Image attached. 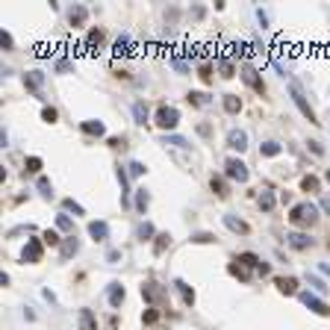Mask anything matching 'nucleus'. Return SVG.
Returning <instances> with one entry per match:
<instances>
[{"label":"nucleus","instance_id":"obj_14","mask_svg":"<svg viewBox=\"0 0 330 330\" xmlns=\"http://www.w3.org/2000/svg\"><path fill=\"white\" fill-rule=\"evenodd\" d=\"M130 53H133V39H130V32H121L115 42V56H130Z\"/></svg>","mask_w":330,"mask_h":330},{"label":"nucleus","instance_id":"obj_24","mask_svg":"<svg viewBox=\"0 0 330 330\" xmlns=\"http://www.w3.org/2000/svg\"><path fill=\"white\" fill-rule=\"evenodd\" d=\"M239 263H245L248 268H256V271H260V266H263V260H260V256H256V253H239Z\"/></svg>","mask_w":330,"mask_h":330},{"label":"nucleus","instance_id":"obj_49","mask_svg":"<svg viewBox=\"0 0 330 330\" xmlns=\"http://www.w3.org/2000/svg\"><path fill=\"white\" fill-rule=\"evenodd\" d=\"M201 80H206V83L212 80V68L209 65H201Z\"/></svg>","mask_w":330,"mask_h":330},{"label":"nucleus","instance_id":"obj_4","mask_svg":"<svg viewBox=\"0 0 330 330\" xmlns=\"http://www.w3.org/2000/svg\"><path fill=\"white\" fill-rule=\"evenodd\" d=\"M242 80H245V83H248L253 92H260V94L266 92V86H263V77H260V71H256L251 62H242Z\"/></svg>","mask_w":330,"mask_h":330},{"label":"nucleus","instance_id":"obj_55","mask_svg":"<svg viewBox=\"0 0 330 330\" xmlns=\"http://www.w3.org/2000/svg\"><path fill=\"white\" fill-rule=\"evenodd\" d=\"M310 148H313V154H318V157H321V154H324V151H321V144H318V141H310Z\"/></svg>","mask_w":330,"mask_h":330},{"label":"nucleus","instance_id":"obj_43","mask_svg":"<svg viewBox=\"0 0 330 330\" xmlns=\"http://www.w3.org/2000/svg\"><path fill=\"white\" fill-rule=\"evenodd\" d=\"M42 118H45L47 124H53V121H56V109H53V106H45V109H42Z\"/></svg>","mask_w":330,"mask_h":330},{"label":"nucleus","instance_id":"obj_13","mask_svg":"<svg viewBox=\"0 0 330 330\" xmlns=\"http://www.w3.org/2000/svg\"><path fill=\"white\" fill-rule=\"evenodd\" d=\"M286 242H289V248H295V251H307V248L313 245V239H310L307 233H289Z\"/></svg>","mask_w":330,"mask_h":330},{"label":"nucleus","instance_id":"obj_27","mask_svg":"<svg viewBox=\"0 0 330 330\" xmlns=\"http://www.w3.org/2000/svg\"><path fill=\"white\" fill-rule=\"evenodd\" d=\"M209 186H212V192H215L218 198H227V183H224L221 177H212V180H209Z\"/></svg>","mask_w":330,"mask_h":330},{"label":"nucleus","instance_id":"obj_25","mask_svg":"<svg viewBox=\"0 0 330 330\" xmlns=\"http://www.w3.org/2000/svg\"><path fill=\"white\" fill-rule=\"evenodd\" d=\"M224 109H227L230 115H236L239 109H242V100H239L236 94H224Z\"/></svg>","mask_w":330,"mask_h":330},{"label":"nucleus","instance_id":"obj_16","mask_svg":"<svg viewBox=\"0 0 330 330\" xmlns=\"http://www.w3.org/2000/svg\"><path fill=\"white\" fill-rule=\"evenodd\" d=\"M174 286H177V292H180V298H183V304H195V292H192V286L189 283H183V280H174Z\"/></svg>","mask_w":330,"mask_h":330},{"label":"nucleus","instance_id":"obj_2","mask_svg":"<svg viewBox=\"0 0 330 330\" xmlns=\"http://www.w3.org/2000/svg\"><path fill=\"white\" fill-rule=\"evenodd\" d=\"M289 94H292V100H295V106L301 109V115H304L310 124H318V121H315V112H313V106L307 103V97H304V92H301V86H298L295 80H289Z\"/></svg>","mask_w":330,"mask_h":330},{"label":"nucleus","instance_id":"obj_47","mask_svg":"<svg viewBox=\"0 0 330 330\" xmlns=\"http://www.w3.org/2000/svg\"><path fill=\"white\" fill-rule=\"evenodd\" d=\"M171 65H174L177 71H186V62H183V56H180V53H174V56H171Z\"/></svg>","mask_w":330,"mask_h":330},{"label":"nucleus","instance_id":"obj_38","mask_svg":"<svg viewBox=\"0 0 330 330\" xmlns=\"http://www.w3.org/2000/svg\"><path fill=\"white\" fill-rule=\"evenodd\" d=\"M168 245H171V236H168V233H159V236H157V245H154V251H157V253H162Z\"/></svg>","mask_w":330,"mask_h":330},{"label":"nucleus","instance_id":"obj_35","mask_svg":"<svg viewBox=\"0 0 330 330\" xmlns=\"http://www.w3.org/2000/svg\"><path fill=\"white\" fill-rule=\"evenodd\" d=\"M189 103H195V106H206V103H209V94H204V92H189Z\"/></svg>","mask_w":330,"mask_h":330},{"label":"nucleus","instance_id":"obj_54","mask_svg":"<svg viewBox=\"0 0 330 330\" xmlns=\"http://www.w3.org/2000/svg\"><path fill=\"white\" fill-rule=\"evenodd\" d=\"M256 18H260V24H263V27H266V24H268V15H266V12H263V9H256Z\"/></svg>","mask_w":330,"mask_h":330},{"label":"nucleus","instance_id":"obj_46","mask_svg":"<svg viewBox=\"0 0 330 330\" xmlns=\"http://www.w3.org/2000/svg\"><path fill=\"white\" fill-rule=\"evenodd\" d=\"M45 242H47V245H59L62 239H59V233H56V230H47V233H45Z\"/></svg>","mask_w":330,"mask_h":330},{"label":"nucleus","instance_id":"obj_8","mask_svg":"<svg viewBox=\"0 0 330 330\" xmlns=\"http://www.w3.org/2000/svg\"><path fill=\"white\" fill-rule=\"evenodd\" d=\"M141 298H144V301H151V304H159V301L165 298V289H162L159 283L151 280V283H144V286H141Z\"/></svg>","mask_w":330,"mask_h":330},{"label":"nucleus","instance_id":"obj_15","mask_svg":"<svg viewBox=\"0 0 330 330\" xmlns=\"http://www.w3.org/2000/svg\"><path fill=\"white\" fill-rule=\"evenodd\" d=\"M224 227H227V230H233V233H242V236L251 230V227L242 221V218H236V215H224Z\"/></svg>","mask_w":330,"mask_h":330},{"label":"nucleus","instance_id":"obj_7","mask_svg":"<svg viewBox=\"0 0 330 330\" xmlns=\"http://www.w3.org/2000/svg\"><path fill=\"white\" fill-rule=\"evenodd\" d=\"M24 263H42V242L39 239H27V248L21 253Z\"/></svg>","mask_w":330,"mask_h":330},{"label":"nucleus","instance_id":"obj_40","mask_svg":"<svg viewBox=\"0 0 330 330\" xmlns=\"http://www.w3.org/2000/svg\"><path fill=\"white\" fill-rule=\"evenodd\" d=\"M100 42H103V32L100 30H92L89 32V47H100Z\"/></svg>","mask_w":330,"mask_h":330},{"label":"nucleus","instance_id":"obj_48","mask_svg":"<svg viewBox=\"0 0 330 330\" xmlns=\"http://www.w3.org/2000/svg\"><path fill=\"white\" fill-rule=\"evenodd\" d=\"M0 45H3L6 50H12V35L9 32H0Z\"/></svg>","mask_w":330,"mask_h":330},{"label":"nucleus","instance_id":"obj_19","mask_svg":"<svg viewBox=\"0 0 330 330\" xmlns=\"http://www.w3.org/2000/svg\"><path fill=\"white\" fill-rule=\"evenodd\" d=\"M274 283H277V289L283 292V295H292V292L298 289V280H295V277H277Z\"/></svg>","mask_w":330,"mask_h":330},{"label":"nucleus","instance_id":"obj_3","mask_svg":"<svg viewBox=\"0 0 330 330\" xmlns=\"http://www.w3.org/2000/svg\"><path fill=\"white\" fill-rule=\"evenodd\" d=\"M157 124L162 130H174L180 124V109L177 106H159L157 109Z\"/></svg>","mask_w":330,"mask_h":330},{"label":"nucleus","instance_id":"obj_52","mask_svg":"<svg viewBox=\"0 0 330 330\" xmlns=\"http://www.w3.org/2000/svg\"><path fill=\"white\" fill-rule=\"evenodd\" d=\"M159 315H157V310H151V313H144V321H148V324H154Z\"/></svg>","mask_w":330,"mask_h":330},{"label":"nucleus","instance_id":"obj_45","mask_svg":"<svg viewBox=\"0 0 330 330\" xmlns=\"http://www.w3.org/2000/svg\"><path fill=\"white\" fill-rule=\"evenodd\" d=\"M65 209H71V212H77V215H83V206H80V204H77L74 198H68V201H65Z\"/></svg>","mask_w":330,"mask_h":330},{"label":"nucleus","instance_id":"obj_29","mask_svg":"<svg viewBox=\"0 0 330 330\" xmlns=\"http://www.w3.org/2000/svg\"><path fill=\"white\" fill-rule=\"evenodd\" d=\"M218 71H221V77H227V80H230V77L236 74V65H233L230 59H218Z\"/></svg>","mask_w":330,"mask_h":330},{"label":"nucleus","instance_id":"obj_50","mask_svg":"<svg viewBox=\"0 0 330 330\" xmlns=\"http://www.w3.org/2000/svg\"><path fill=\"white\" fill-rule=\"evenodd\" d=\"M310 286H315V289H318V292H327V286H324V283H321V280H318V277H310Z\"/></svg>","mask_w":330,"mask_h":330},{"label":"nucleus","instance_id":"obj_36","mask_svg":"<svg viewBox=\"0 0 330 330\" xmlns=\"http://www.w3.org/2000/svg\"><path fill=\"white\" fill-rule=\"evenodd\" d=\"M260 206H263L266 212H271V209H274V195H271L268 189H266V192L260 195Z\"/></svg>","mask_w":330,"mask_h":330},{"label":"nucleus","instance_id":"obj_56","mask_svg":"<svg viewBox=\"0 0 330 330\" xmlns=\"http://www.w3.org/2000/svg\"><path fill=\"white\" fill-rule=\"evenodd\" d=\"M327 183H330V171H327Z\"/></svg>","mask_w":330,"mask_h":330},{"label":"nucleus","instance_id":"obj_23","mask_svg":"<svg viewBox=\"0 0 330 330\" xmlns=\"http://www.w3.org/2000/svg\"><path fill=\"white\" fill-rule=\"evenodd\" d=\"M133 115H136V121H139V124H148V103L136 100V103H133Z\"/></svg>","mask_w":330,"mask_h":330},{"label":"nucleus","instance_id":"obj_6","mask_svg":"<svg viewBox=\"0 0 330 330\" xmlns=\"http://www.w3.org/2000/svg\"><path fill=\"white\" fill-rule=\"evenodd\" d=\"M301 304H304L310 313H315V315H330V307H327L321 298H315L313 292H301Z\"/></svg>","mask_w":330,"mask_h":330},{"label":"nucleus","instance_id":"obj_20","mask_svg":"<svg viewBox=\"0 0 330 330\" xmlns=\"http://www.w3.org/2000/svg\"><path fill=\"white\" fill-rule=\"evenodd\" d=\"M80 330H97V321H94L92 310H80Z\"/></svg>","mask_w":330,"mask_h":330},{"label":"nucleus","instance_id":"obj_42","mask_svg":"<svg viewBox=\"0 0 330 330\" xmlns=\"http://www.w3.org/2000/svg\"><path fill=\"white\" fill-rule=\"evenodd\" d=\"M127 171H130L133 177H141V174H144V171H148V168H144L141 162H130V165H127Z\"/></svg>","mask_w":330,"mask_h":330},{"label":"nucleus","instance_id":"obj_53","mask_svg":"<svg viewBox=\"0 0 330 330\" xmlns=\"http://www.w3.org/2000/svg\"><path fill=\"white\" fill-rule=\"evenodd\" d=\"M321 209L330 215V195H324V198H321Z\"/></svg>","mask_w":330,"mask_h":330},{"label":"nucleus","instance_id":"obj_1","mask_svg":"<svg viewBox=\"0 0 330 330\" xmlns=\"http://www.w3.org/2000/svg\"><path fill=\"white\" fill-rule=\"evenodd\" d=\"M318 218V209H315V204H310V201H301V204H295L292 206V212H289V221L295 224V227H307V224H313Z\"/></svg>","mask_w":330,"mask_h":330},{"label":"nucleus","instance_id":"obj_32","mask_svg":"<svg viewBox=\"0 0 330 330\" xmlns=\"http://www.w3.org/2000/svg\"><path fill=\"white\" fill-rule=\"evenodd\" d=\"M162 144H174V148H189V141L186 139H183V136H162Z\"/></svg>","mask_w":330,"mask_h":330},{"label":"nucleus","instance_id":"obj_5","mask_svg":"<svg viewBox=\"0 0 330 330\" xmlns=\"http://www.w3.org/2000/svg\"><path fill=\"white\" fill-rule=\"evenodd\" d=\"M224 174H227L230 180H239V183H245L251 171H248V165H245L242 159H236V157H230V159L224 162Z\"/></svg>","mask_w":330,"mask_h":330},{"label":"nucleus","instance_id":"obj_12","mask_svg":"<svg viewBox=\"0 0 330 330\" xmlns=\"http://www.w3.org/2000/svg\"><path fill=\"white\" fill-rule=\"evenodd\" d=\"M89 236H92L94 242H106V239H109V224H106V221H92V224H89Z\"/></svg>","mask_w":330,"mask_h":330},{"label":"nucleus","instance_id":"obj_37","mask_svg":"<svg viewBox=\"0 0 330 330\" xmlns=\"http://www.w3.org/2000/svg\"><path fill=\"white\" fill-rule=\"evenodd\" d=\"M35 186H39V192H42L45 198L53 195V186H50V180H47V177H39V183H35Z\"/></svg>","mask_w":330,"mask_h":330},{"label":"nucleus","instance_id":"obj_21","mask_svg":"<svg viewBox=\"0 0 330 330\" xmlns=\"http://www.w3.org/2000/svg\"><path fill=\"white\" fill-rule=\"evenodd\" d=\"M68 18H71V24H74V27H83L86 18H89V9H86V6H74Z\"/></svg>","mask_w":330,"mask_h":330},{"label":"nucleus","instance_id":"obj_26","mask_svg":"<svg viewBox=\"0 0 330 330\" xmlns=\"http://www.w3.org/2000/svg\"><path fill=\"white\" fill-rule=\"evenodd\" d=\"M56 227H59V230H65V233H74V221H71V215L59 212V215H56Z\"/></svg>","mask_w":330,"mask_h":330},{"label":"nucleus","instance_id":"obj_10","mask_svg":"<svg viewBox=\"0 0 330 330\" xmlns=\"http://www.w3.org/2000/svg\"><path fill=\"white\" fill-rule=\"evenodd\" d=\"M106 298H109V304H112L115 310L124 304V286L121 283H109V289H106Z\"/></svg>","mask_w":330,"mask_h":330},{"label":"nucleus","instance_id":"obj_9","mask_svg":"<svg viewBox=\"0 0 330 330\" xmlns=\"http://www.w3.org/2000/svg\"><path fill=\"white\" fill-rule=\"evenodd\" d=\"M227 144H230L233 151L242 154V151L248 148V133H245V130H230V133H227Z\"/></svg>","mask_w":330,"mask_h":330},{"label":"nucleus","instance_id":"obj_51","mask_svg":"<svg viewBox=\"0 0 330 330\" xmlns=\"http://www.w3.org/2000/svg\"><path fill=\"white\" fill-rule=\"evenodd\" d=\"M106 260H109V263H118V260H121V251H109Z\"/></svg>","mask_w":330,"mask_h":330},{"label":"nucleus","instance_id":"obj_18","mask_svg":"<svg viewBox=\"0 0 330 330\" xmlns=\"http://www.w3.org/2000/svg\"><path fill=\"white\" fill-rule=\"evenodd\" d=\"M80 251V242H77V236H68L65 242H62V260H68V256H74Z\"/></svg>","mask_w":330,"mask_h":330},{"label":"nucleus","instance_id":"obj_34","mask_svg":"<svg viewBox=\"0 0 330 330\" xmlns=\"http://www.w3.org/2000/svg\"><path fill=\"white\" fill-rule=\"evenodd\" d=\"M301 189H304V192H318V180H315L313 174H307V177L301 180Z\"/></svg>","mask_w":330,"mask_h":330},{"label":"nucleus","instance_id":"obj_28","mask_svg":"<svg viewBox=\"0 0 330 330\" xmlns=\"http://www.w3.org/2000/svg\"><path fill=\"white\" fill-rule=\"evenodd\" d=\"M230 274H233V277H239V280H248V277H251L248 266H245V263H239V260H236V263L230 266Z\"/></svg>","mask_w":330,"mask_h":330},{"label":"nucleus","instance_id":"obj_33","mask_svg":"<svg viewBox=\"0 0 330 330\" xmlns=\"http://www.w3.org/2000/svg\"><path fill=\"white\" fill-rule=\"evenodd\" d=\"M24 171H27V174H39V171H42V159H39V157H30V159L24 162Z\"/></svg>","mask_w":330,"mask_h":330},{"label":"nucleus","instance_id":"obj_41","mask_svg":"<svg viewBox=\"0 0 330 330\" xmlns=\"http://www.w3.org/2000/svg\"><path fill=\"white\" fill-rule=\"evenodd\" d=\"M192 242H195V245H206V242H215V236H212V233H195Z\"/></svg>","mask_w":330,"mask_h":330},{"label":"nucleus","instance_id":"obj_30","mask_svg":"<svg viewBox=\"0 0 330 330\" xmlns=\"http://www.w3.org/2000/svg\"><path fill=\"white\" fill-rule=\"evenodd\" d=\"M154 236H157V230H154V224H151V221H144V224L139 227V239H141V242H151Z\"/></svg>","mask_w":330,"mask_h":330},{"label":"nucleus","instance_id":"obj_39","mask_svg":"<svg viewBox=\"0 0 330 330\" xmlns=\"http://www.w3.org/2000/svg\"><path fill=\"white\" fill-rule=\"evenodd\" d=\"M263 154H266V157H277V154H280V144H277V141H266V144H263Z\"/></svg>","mask_w":330,"mask_h":330},{"label":"nucleus","instance_id":"obj_17","mask_svg":"<svg viewBox=\"0 0 330 330\" xmlns=\"http://www.w3.org/2000/svg\"><path fill=\"white\" fill-rule=\"evenodd\" d=\"M80 127H83V133H86V136H103V133H106L103 121H94V118H92V121H83Z\"/></svg>","mask_w":330,"mask_h":330},{"label":"nucleus","instance_id":"obj_44","mask_svg":"<svg viewBox=\"0 0 330 330\" xmlns=\"http://www.w3.org/2000/svg\"><path fill=\"white\" fill-rule=\"evenodd\" d=\"M56 71H59V74H68V71H74V65H71L68 59H59L56 62Z\"/></svg>","mask_w":330,"mask_h":330},{"label":"nucleus","instance_id":"obj_31","mask_svg":"<svg viewBox=\"0 0 330 330\" xmlns=\"http://www.w3.org/2000/svg\"><path fill=\"white\" fill-rule=\"evenodd\" d=\"M148 204H151V195L144 192V189H139V192H136V209L144 212V209H148Z\"/></svg>","mask_w":330,"mask_h":330},{"label":"nucleus","instance_id":"obj_11","mask_svg":"<svg viewBox=\"0 0 330 330\" xmlns=\"http://www.w3.org/2000/svg\"><path fill=\"white\" fill-rule=\"evenodd\" d=\"M24 86L30 92H39L45 86V74H42V71H27V74H24Z\"/></svg>","mask_w":330,"mask_h":330},{"label":"nucleus","instance_id":"obj_22","mask_svg":"<svg viewBox=\"0 0 330 330\" xmlns=\"http://www.w3.org/2000/svg\"><path fill=\"white\" fill-rule=\"evenodd\" d=\"M115 174H118V183H121V201H124V206H127V204H130V189H127V171H124V168L118 165V171H115Z\"/></svg>","mask_w":330,"mask_h":330}]
</instances>
